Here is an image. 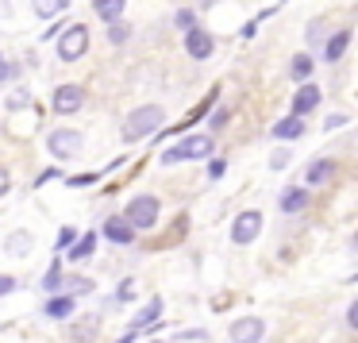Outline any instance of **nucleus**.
<instances>
[{"mask_svg": "<svg viewBox=\"0 0 358 343\" xmlns=\"http://www.w3.org/2000/svg\"><path fill=\"white\" fill-rule=\"evenodd\" d=\"M162 120H166L162 104H143V108L127 112V120H124V143H139L143 135H155L158 127H162Z\"/></svg>", "mask_w": 358, "mask_h": 343, "instance_id": "obj_1", "label": "nucleus"}, {"mask_svg": "<svg viewBox=\"0 0 358 343\" xmlns=\"http://www.w3.org/2000/svg\"><path fill=\"white\" fill-rule=\"evenodd\" d=\"M158 212H162L158 197H155V193H143V197H131V204H127L124 220H127V227L139 235V232H150V227L158 224Z\"/></svg>", "mask_w": 358, "mask_h": 343, "instance_id": "obj_2", "label": "nucleus"}, {"mask_svg": "<svg viewBox=\"0 0 358 343\" xmlns=\"http://www.w3.org/2000/svg\"><path fill=\"white\" fill-rule=\"evenodd\" d=\"M212 135H185L181 143L162 150V166H178V162H189V158H208L212 155Z\"/></svg>", "mask_w": 358, "mask_h": 343, "instance_id": "obj_3", "label": "nucleus"}, {"mask_svg": "<svg viewBox=\"0 0 358 343\" xmlns=\"http://www.w3.org/2000/svg\"><path fill=\"white\" fill-rule=\"evenodd\" d=\"M81 147H85V135H81L78 127H55V132L47 135V150L55 158H78Z\"/></svg>", "mask_w": 358, "mask_h": 343, "instance_id": "obj_4", "label": "nucleus"}, {"mask_svg": "<svg viewBox=\"0 0 358 343\" xmlns=\"http://www.w3.org/2000/svg\"><path fill=\"white\" fill-rule=\"evenodd\" d=\"M85 50H89V27L85 24H70L58 35V58L62 62H78Z\"/></svg>", "mask_w": 358, "mask_h": 343, "instance_id": "obj_5", "label": "nucleus"}, {"mask_svg": "<svg viewBox=\"0 0 358 343\" xmlns=\"http://www.w3.org/2000/svg\"><path fill=\"white\" fill-rule=\"evenodd\" d=\"M227 340L231 343H262L266 340V320L262 316H239L227 324Z\"/></svg>", "mask_w": 358, "mask_h": 343, "instance_id": "obj_6", "label": "nucleus"}, {"mask_svg": "<svg viewBox=\"0 0 358 343\" xmlns=\"http://www.w3.org/2000/svg\"><path fill=\"white\" fill-rule=\"evenodd\" d=\"M258 232H262V212L247 209V212H239L235 224H231V243H235V247H247V243L258 239Z\"/></svg>", "mask_w": 358, "mask_h": 343, "instance_id": "obj_7", "label": "nucleus"}, {"mask_svg": "<svg viewBox=\"0 0 358 343\" xmlns=\"http://www.w3.org/2000/svg\"><path fill=\"white\" fill-rule=\"evenodd\" d=\"M81 104H85V89L81 85H58L55 97H50V108L58 116H73V112H81Z\"/></svg>", "mask_w": 358, "mask_h": 343, "instance_id": "obj_8", "label": "nucleus"}, {"mask_svg": "<svg viewBox=\"0 0 358 343\" xmlns=\"http://www.w3.org/2000/svg\"><path fill=\"white\" fill-rule=\"evenodd\" d=\"M185 50H189V58L204 62V58H212V50H216V39H212V35L196 24L193 31H185Z\"/></svg>", "mask_w": 358, "mask_h": 343, "instance_id": "obj_9", "label": "nucleus"}, {"mask_svg": "<svg viewBox=\"0 0 358 343\" xmlns=\"http://www.w3.org/2000/svg\"><path fill=\"white\" fill-rule=\"evenodd\" d=\"M158 316H162V297H150V301L143 304L139 312H135V320H131V328H127V332H135V335H139L143 328H155V324H162Z\"/></svg>", "mask_w": 358, "mask_h": 343, "instance_id": "obj_10", "label": "nucleus"}, {"mask_svg": "<svg viewBox=\"0 0 358 343\" xmlns=\"http://www.w3.org/2000/svg\"><path fill=\"white\" fill-rule=\"evenodd\" d=\"M104 239L116 243V247H127V243H135V232L127 227L124 216H116V212H112V216L104 220Z\"/></svg>", "mask_w": 358, "mask_h": 343, "instance_id": "obj_11", "label": "nucleus"}, {"mask_svg": "<svg viewBox=\"0 0 358 343\" xmlns=\"http://www.w3.org/2000/svg\"><path fill=\"white\" fill-rule=\"evenodd\" d=\"M73 312H78V301H73V297H66V293L47 297V304H43V316H47V320H70Z\"/></svg>", "mask_w": 358, "mask_h": 343, "instance_id": "obj_12", "label": "nucleus"}, {"mask_svg": "<svg viewBox=\"0 0 358 343\" xmlns=\"http://www.w3.org/2000/svg\"><path fill=\"white\" fill-rule=\"evenodd\" d=\"M347 47H350V31H347V27H339V31H335L331 39L324 43V50H320V58H324V62L331 66V62H339V58L347 55Z\"/></svg>", "mask_w": 358, "mask_h": 343, "instance_id": "obj_13", "label": "nucleus"}, {"mask_svg": "<svg viewBox=\"0 0 358 343\" xmlns=\"http://www.w3.org/2000/svg\"><path fill=\"white\" fill-rule=\"evenodd\" d=\"M316 104H320V89L316 85H301V89H296V97H293V112H289V116L304 120Z\"/></svg>", "mask_w": 358, "mask_h": 343, "instance_id": "obj_14", "label": "nucleus"}, {"mask_svg": "<svg viewBox=\"0 0 358 343\" xmlns=\"http://www.w3.org/2000/svg\"><path fill=\"white\" fill-rule=\"evenodd\" d=\"M35 247V235L31 232H12L8 239H4V255L8 258H27Z\"/></svg>", "mask_w": 358, "mask_h": 343, "instance_id": "obj_15", "label": "nucleus"}, {"mask_svg": "<svg viewBox=\"0 0 358 343\" xmlns=\"http://www.w3.org/2000/svg\"><path fill=\"white\" fill-rule=\"evenodd\" d=\"M93 255H96V235H93V232H85L81 239H73L70 251H66V258H70V262H78V266L89 262Z\"/></svg>", "mask_w": 358, "mask_h": 343, "instance_id": "obj_16", "label": "nucleus"}, {"mask_svg": "<svg viewBox=\"0 0 358 343\" xmlns=\"http://www.w3.org/2000/svg\"><path fill=\"white\" fill-rule=\"evenodd\" d=\"M278 204H281V212H304V209H308V189H301V186L281 189Z\"/></svg>", "mask_w": 358, "mask_h": 343, "instance_id": "obj_17", "label": "nucleus"}, {"mask_svg": "<svg viewBox=\"0 0 358 343\" xmlns=\"http://www.w3.org/2000/svg\"><path fill=\"white\" fill-rule=\"evenodd\" d=\"M270 135H273V139H281V143H293V139H301V135H304V120L285 116V120H278V124L270 127Z\"/></svg>", "mask_w": 358, "mask_h": 343, "instance_id": "obj_18", "label": "nucleus"}, {"mask_svg": "<svg viewBox=\"0 0 358 343\" xmlns=\"http://www.w3.org/2000/svg\"><path fill=\"white\" fill-rule=\"evenodd\" d=\"M331 174H335V162H331V158H312L308 170H304V181H308V186H324Z\"/></svg>", "mask_w": 358, "mask_h": 343, "instance_id": "obj_19", "label": "nucleus"}, {"mask_svg": "<svg viewBox=\"0 0 358 343\" xmlns=\"http://www.w3.org/2000/svg\"><path fill=\"white\" fill-rule=\"evenodd\" d=\"M93 289H96L93 278H81V274H73V278H62V293L73 297V301H78V297H89Z\"/></svg>", "mask_w": 358, "mask_h": 343, "instance_id": "obj_20", "label": "nucleus"}, {"mask_svg": "<svg viewBox=\"0 0 358 343\" xmlns=\"http://www.w3.org/2000/svg\"><path fill=\"white\" fill-rule=\"evenodd\" d=\"M124 8H127V0H93V12L104 24H116V20L124 16Z\"/></svg>", "mask_w": 358, "mask_h": 343, "instance_id": "obj_21", "label": "nucleus"}, {"mask_svg": "<svg viewBox=\"0 0 358 343\" xmlns=\"http://www.w3.org/2000/svg\"><path fill=\"white\" fill-rule=\"evenodd\" d=\"M62 258H55V262L47 266V274H43V293L47 297H55V293H62Z\"/></svg>", "mask_w": 358, "mask_h": 343, "instance_id": "obj_22", "label": "nucleus"}, {"mask_svg": "<svg viewBox=\"0 0 358 343\" xmlns=\"http://www.w3.org/2000/svg\"><path fill=\"white\" fill-rule=\"evenodd\" d=\"M66 8H70V0H31V12L39 20H55V16H62Z\"/></svg>", "mask_w": 358, "mask_h": 343, "instance_id": "obj_23", "label": "nucleus"}, {"mask_svg": "<svg viewBox=\"0 0 358 343\" xmlns=\"http://www.w3.org/2000/svg\"><path fill=\"white\" fill-rule=\"evenodd\" d=\"M289 78L308 85V78H312V55H293V62H289Z\"/></svg>", "mask_w": 358, "mask_h": 343, "instance_id": "obj_24", "label": "nucleus"}, {"mask_svg": "<svg viewBox=\"0 0 358 343\" xmlns=\"http://www.w3.org/2000/svg\"><path fill=\"white\" fill-rule=\"evenodd\" d=\"M127 39H131V24H124V20L108 24V43H112V47H124Z\"/></svg>", "mask_w": 358, "mask_h": 343, "instance_id": "obj_25", "label": "nucleus"}, {"mask_svg": "<svg viewBox=\"0 0 358 343\" xmlns=\"http://www.w3.org/2000/svg\"><path fill=\"white\" fill-rule=\"evenodd\" d=\"M173 27H178L181 35L193 31V27H196V12L193 8H178V12H173Z\"/></svg>", "mask_w": 358, "mask_h": 343, "instance_id": "obj_26", "label": "nucleus"}, {"mask_svg": "<svg viewBox=\"0 0 358 343\" xmlns=\"http://www.w3.org/2000/svg\"><path fill=\"white\" fill-rule=\"evenodd\" d=\"M27 104H31V93H27V89H12L8 108H27Z\"/></svg>", "mask_w": 358, "mask_h": 343, "instance_id": "obj_27", "label": "nucleus"}, {"mask_svg": "<svg viewBox=\"0 0 358 343\" xmlns=\"http://www.w3.org/2000/svg\"><path fill=\"white\" fill-rule=\"evenodd\" d=\"M135 297V281L127 278V281H120V289H116V304H124V301H131Z\"/></svg>", "mask_w": 358, "mask_h": 343, "instance_id": "obj_28", "label": "nucleus"}, {"mask_svg": "<svg viewBox=\"0 0 358 343\" xmlns=\"http://www.w3.org/2000/svg\"><path fill=\"white\" fill-rule=\"evenodd\" d=\"M224 170H227V162H224V158H212V162H208V178H212V181H216V178H224Z\"/></svg>", "mask_w": 358, "mask_h": 343, "instance_id": "obj_29", "label": "nucleus"}, {"mask_svg": "<svg viewBox=\"0 0 358 343\" xmlns=\"http://www.w3.org/2000/svg\"><path fill=\"white\" fill-rule=\"evenodd\" d=\"M16 286H20V281L12 278V274H0V297H8V293H12V289H16Z\"/></svg>", "mask_w": 358, "mask_h": 343, "instance_id": "obj_30", "label": "nucleus"}, {"mask_svg": "<svg viewBox=\"0 0 358 343\" xmlns=\"http://www.w3.org/2000/svg\"><path fill=\"white\" fill-rule=\"evenodd\" d=\"M73 239H78V227H62V232H58V247H70Z\"/></svg>", "mask_w": 358, "mask_h": 343, "instance_id": "obj_31", "label": "nucleus"}, {"mask_svg": "<svg viewBox=\"0 0 358 343\" xmlns=\"http://www.w3.org/2000/svg\"><path fill=\"white\" fill-rule=\"evenodd\" d=\"M270 162H273V170H285V166H289V150H273Z\"/></svg>", "mask_w": 358, "mask_h": 343, "instance_id": "obj_32", "label": "nucleus"}, {"mask_svg": "<svg viewBox=\"0 0 358 343\" xmlns=\"http://www.w3.org/2000/svg\"><path fill=\"white\" fill-rule=\"evenodd\" d=\"M227 116H231V108H220L216 116H212V132H220V127L227 124Z\"/></svg>", "mask_w": 358, "mask_h": 343, "instance_id": "obj_33", "label": "nucleus"}, {"mask_svg": "<svg viewBox=\"0 0 358 343\" xmlns=\"http://www.w3.org/2000/svg\"><path fill=\"white\" fill-rule=\"evenodd\" d=\"M347 328H358V301L347 304Z\"/></svg>", "mask_w": 358, "mask_h": 343, "instance_id": "obj_34", "label": "nucleus"}, {"mask_svg": "<svg viewBox=\"0 0 358 343\" xmlns=\"http://www.w3.org/2000/svg\"><path fill=\"white\" fill-rule=\"evenodd\" d=\"M96 174H78V178H70V186H93Z\"/></svg>", "mask_w": 358, "mask_h": 343, "instance_id": "obj_35", "label": "nucleus"}, {"mask_svg": "<svg viewBox=\"0 0 358 343\" xmlns=\"http://www.w3.org/2000/svg\"><path fill=\"white\" fill-rule=\"evenodd\" d=\"M320 35H324V20H316V24H312V27H308V43H316V39H320Z\"/></svg>", "mask_w": 358, "mask_h": 343, "instance_id": "obj_36", "label": "nucleus"}, {"mask_svg": "<svg viewBox=\"0 0 358 343\" xmlns=\"http://www.w3.org/2000/svg\"><path fill=\"white\" fill-rule=\"evenodd\" d=\"M8 186H12V178H8V170H4V166H0V197L8 193Z\"/></svg>", "mask_w": 358, "mask_h": 343, "instance_id": "obj_37", "label": "nucleus"}, {"mask_svg": "<svg viewBox=\"0 0 358 343\" xmlns=\"http://www.w3.org/2000/svg\"><path fill=\"white\" fill-rule=\"evenodd\" d=\"M343 124H347V116H327L324 127H343Z\"/></svg>", "mask_w": 358, "mask_h": 343, "instance_id": "obj_38", "label": "nucleus"}, {"mask_svg": "<svg viewBox=\"0 0 358 343\" xmlns=\"http://www.w3.org/2000/svg\"><path fill=\"white\" fill-rule=\"evenodd\" d=\"M0 81H8V58L0 55Z\"/></svg>", "mask_w": 358, "mask_h": 343, "instance_id": "obj_39", "label": "nucleus"}, {"mask_svg": "<svg viewBox=\"0 0 358 343\" xmlns=\"http://www.w3.org/2000/svg\"><path fill=\"white\" fill-rule=\"evenodd\" d=\"M112 343H135V332H124L120 340H112Z\"/></svg>", "mask_w": 358, "mask_h": 343, "instance_id": "obj_40", "label": "nucleus"}]
</instances>
